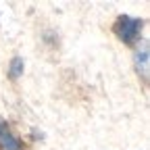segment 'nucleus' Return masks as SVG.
<instances>
[{"label":"nucleus","mask_w":150,"mask_h":150,"mask_svg":"<svg viewBox=\"0 0 150 150\" xmlns=\"http://www.w3.org/2000/svg\"><path fill=\"white\" fill-rule=\"evenodd\" d=\"M134 65L138 75L146 81L148 79V71H150V46L148 40H142V44H138L136 52H134Z\"/></svg>","instance_id":"f03ea898"},{"label":"nucleus","mask_w":150,"mask_h":150,"mask_svg":"<svg viewBox=\"0 0 150 150\" xmlns=\"http://www.w3.org/2000/svg\"><path fill=\"white\" fill-rule=\"evenodd\" d=\"M144 21L140 17H131V15H119L117 21L112 23V33H115L123 44H136L140 42Z\"/></svg>","instance_id":"f257e3e1"},{"label":"nucleus","mask_w":150,"mask_h":150,"mask_svg":"<svg viewBox=\"0 0 150 150\" xmlns=\"http://www.w3.org/2000/svg\"><path fill=\"white\" fill-rule=\"evenodd\" d=\"M23 69H25V63L21 56H13L11 63H8V77L11 79H19L23 75Z\"/></svg>","instance_id":"20e7f679"},{"label":"nucleus","mask_w":150,"mask_h":150,"mask_svg":"<svg viewBox=\"0 0 150 150\" xmlns=\"http://www.w3.org/2000/svg\"><path fill=\"white\" fill-rule=\"evenodd\" d=\"M0 150H25L23 142L13 134L6 123H0Z\"/></svg>","instance_id":"7ed1b4c3"}]
</instances>
